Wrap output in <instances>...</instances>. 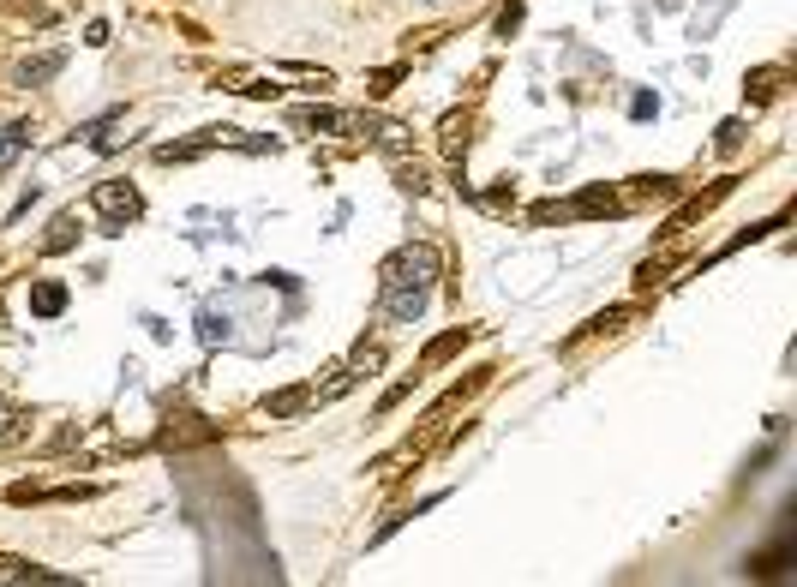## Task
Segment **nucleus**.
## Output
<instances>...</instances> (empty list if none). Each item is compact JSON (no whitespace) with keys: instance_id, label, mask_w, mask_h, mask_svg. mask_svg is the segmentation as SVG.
I'll use <instances>...</instances> for the list:
<instances>
[{"instance_id":"10","label":"nucleus","mask_w":797,"mask_h":587,"mask_svg":"<svg viewBox=\"0 0 797 587\" xmlns=\"http://www.w3.org/2000/svg\"><path fill=\"white\" fill-rule=\"evenodd\" d=\"M24 438V414L18 408H0V444H18Z\"/></svg>"},{"instance_id":"4","label":"nucleus","mask_w":797,"mask_h":587,"mask_svg":"<svg viewBox=\"0 0 797 587\" xmlns=\"http://www.w3.org/2000/svg\"><path fill=\"white\" fill-rule=\"evenodd\" d=\"M66 300H72V294H66V282H48V276H42V282H30V312H36V318H60V312H66Z\"/></svg>"},{"instance_id":"7","label":"nucleus","mask_w":797,"mask_h":587,"mask_svg":"<svg viewBox=\"0 0 797 587\" xmlns=\"http://www.w3.org/2000/svg\"><path fill=\"white\" fill-rule=\"evenodd\" d=\"M570 210H576V216H612V210H618V198H612V192H582Z\"/></svg>"},{"instance_id":"9","label":"nucleus","mask_w":797,"mask_h":587,"mask_svg":"<svg viewBox=\"0 0 797 587\" xmlns=\"http://www.w3.org/2000/svg\"><path fill=\"white\" fill-rule=\"evenodd\" d=\"M198 336H204V342L216 348V342L228 336V318H216V312H198Z\"/></svg>"},{"instance_id":"3","label":"nucleus","mask_w":797,"mask_h":587,"mask_svg":"<svg viewBox=\"0 0 797 587\" xmlns=\"http://www.w3.org/2000/svg\"><path fill=\"white\" fill-rule=\"evenodd\" d=\"M60 66H66V54H60V48H48V54H24V60L12 66V84H18V90H42Z\"/></svg>"},{"instance_id":"6","label":"nucleus","mask_w":797,"mask_h":587,"mask_svg":"<svg viewBox=\"0 0 797 587\" xmlns=\"http://www.w3.org/2000/svg\"><path fill=\"white\" fill-rule=\"evenodd\" d=\"M468 336H474V330H450V336H438V342L426 348V366H444L450 354H462V348H468Z\"/></svg>"},{"instance_id":"11","label":"nucleus","mask_w":797,"mask_h":587,"mask_svg":"<svg viewBox=\"0 0 797 587\" xmlns=\"http://www.w3.org/2000/svg\"><path fill=\"white\" fill-rule=\"evenodd\" d=\"M714 144H720V156H732V150H738V144H744V120H726V126H720V138H714Z\"/></svg>"},{"instance_id":"14","label":"nucleus","mask_w":797,"mask_h":587,"mask_svg":"<svg viewBox=\"0 0 797 587\" xmlns=\"http://www.w3.org/2000/svg\"><path fill=\"white\" fill-rule=\"evenodd\" d=\"M654 108H660V96H636V102H630V114H636V120H648Z\"/></svg>"},{"instance_id":"5","label":"nucleus","mask_w":797,"mask_h":587,"mask_svg":"<svg viewBox=\"0 0 797 587\" xmlns=\"http://www.w3.org/2000/svg\"><path fill=\"white\" fill-rule=\"evenodd\" d=\"M72 246H78V216H54L48 234H42V252L54 258V252H72Z\"/></svg>"},{"instance_id":"8","label":"nucleus","mask_w":797,"mask_h":587,"mask_svg":"<svg viewBox=\"0 0 797 587\" xmlns=\"http://www.w3.org/2000/svg\"><path fill=\"white\" fill-rule=\"evenodd\" d=\"M300 408H306V390H282V396L264 402V414H276V420H288V414H300Z\"/></svg>"},{"instance_id":"12","label":"nucleus","mask_w":797,"mask_h":587,"mask_svg":"<svg viewBox=\"0 0 797 587\" xmlns=\"http://www.w3.org/2000/svg\"><path fill=\"white\" fill-rule=\"evenodd\" d=\"M192 438H210V432H204V420H180V432H168L162 444H192Z\"/></svg>"},{"instance_id":"2","label":"nucleus","mask_w":797,"mask_h":587,"mask_svg":"<svg viewBox=\"0 0 797 587\" xmlns=\"http://www.w3.org/2000/svg\"><path fill=\"white\" fill-rule=\"evenodd\" d=\"M90 204H96V216L108 222V234H120L126 222H138V216H144V198H138V186H132V180H102V186L90 192Z\"/></svg>"},{"instance_id":"13","label":"nucleus","mask_w":797,"mask_h":587,"mask_svg":"<svg viewBox=\"0 0 797 587\" xmlns=\"http://www.w3.org/2000/svg\"><path fill=\"white\" fill-rule=\"evenodd\" d=\"M396 180H402V192H426V168H408V162H402Z\"/></svg>"},{"instance_id":"1","label":"nucleus","mask_w":797,"mask_h":587,"mask_svg":"<svg viewBox=\"0 0 797 587\" xmlns=\"http://www.w3.org/2000/svg\"><path fill=\"white\" fill-rule=\"evenodd\" d=\"M438 246H426V240H408V246H396L390 258H384V282H378V300H384V312L396 318V324H414L420 312H426V300H432V282H438Z\"/></svg>"}]
</instances>
